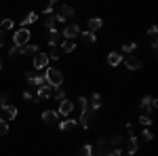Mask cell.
Instances as JSON below:
<instances>
[{"label": "cell", "mask_w": 158, "mask_h": 156, "mask_svg": "<svg viewBox=\"0 0 158 156\" xmlns=\"http://www.w3.org/2000/svg\"><path fill=\"white\" fill-rule=\"evenodd\" d=\"M139 124H141L143 129H148V127L152 124V118H150V116H146V114H141V116H139Z\"/></svg>", "instance_id": "obj_28"}, {"label": "cell", "mask_w": 158, "mask_h": 156, "mask_svg": "<svg viewBox=\"0 0 158 156\" xmlns=\"http://www.w3.org/2000/svg\"><path fill=\"white\" fill-rule=\"evenodd\" d=\"M59 118L61 116L57 114V110H44V112H42V120H44L47 124H55Z\"/></svg>", "instance_id": "obj_10"}, {"label": "cell", "mask_w": 158, "mask_h": 156, "mask_svg": "<svg viewBox=\"0 0 158 156\" xmlns=\"http://www.w3.org/2000/svg\"><path fill=\"white\" fill-rule=\"evenodd\" d=\"M152 137H154V133L150 131V129H143V131H141V139H143V141H152Z\"/></svg>", "instance_id": "obj_30"}, {"label": "cell", "mask_w": 158, "mask_h": 156, "mask_svg": "<svg viewBox=\"0 0 158 156\" xmlns=\"http://www.w3.org/2000/svg\"><path fill=\"white\" fill-rule=\"evenodd\" d=\"M80 156H95V154H93V145L85 144V145H82V150H80Z\"/></svg>", "instance_id": "obj_26"}, {"label": "cell", "mask_w": 158, "mask_h": 156, "mask_svg": "<svg viewBox=\"0 0 158 156\" xmlns=\"http://www.w3.org/2000/svg\"><path fill=\"white\" fill-rule=\"evenodd\" d=\"M25 78H27V82H32L34 84V86H42V84H47L44 82V76H42V74H36V72H27L25 74Z\"/></svg>", "instance_id": "obj_9"}, {"label": "cell", "mask_w": 158, "mask_h": 156, "mask_svg": "<svg viewBox=\"0 0 158 156\" xmlns=\"http://www.w3.org/2000/svg\"><path fill=\"white\" fill-rule=\"evenodd\" d=\"M89 103H91V112L95 114V112L101 108V95H99V93H93L91 99H89Z\"/></svg>", "instance_id": "obj_14"}, {"label": "cell", "mask_w": 158, "mask_h": 156, "mask_svg": "<svg viewBox=\"0 0 158 156\" xmlns=\"http://www.w3.org/2000/svg\"><path fill=\"white\" fill-rule=\"evenodd\" d=\"M53 97H55L57 101H63V99H65V91L59 86V89H55V91H53Z\"/></svg>", "instance_id": "obj_29"}, {"label": "cell", "mask_w": 158, "mask_h": 156, "mask_svg": "<svg viewBox=\"0 0 158 156\" xmlns=\"http://www.w3.org/2000/svg\"><path fill=\"white\" fill-rule=\"evenodd\" d=\"M106 156H122V150H120V148H114V150H110Z\"/></svg>", "instance_id": "obj_34"}, {"label": "cell", "mask_w": 158, "mask_h": 156, "mask_svg": "<svg viewBox=\"0 0 158 156\" xmlns=\"http://www.w3.org/2000/svg\"><path fill=\"white\" fill-rule=\"evenodd\" d=\"M80 38H82V42H85V44H89V47L97 42V36H95L93 32H89V30H80Z\"/></svg>", "instance_id": "obj_12"}, {"label": "cell", "mask_w": 158, "mask_h": 156, "mask_svg": "<svg viewBox=\"0 0 158 156\" xmlns=\"http://www.w3.org/2000/svg\"><path fill=\"white\" fill-rule=\"evenodd\" d=\"M44 82L49 84L51 89H59L61 84H63V74L57 68H47L44 70Z\"/></svg>", "instance_id": "obj_1"}, {"label": "cell", "mask_w": 158, "mask_h": 156, "mask_svg": "<svg viewBox=\"0 0 158 156\" xmlns=\"http://www.w3.org/2000/svg\"><path fill=\"white\" fill-rule=\"evenodd\" d=\"M76 127H78V120H74V118H65V120H61V122H59L61 131H74Z\"/></svg>", "instance_id": "obj_13"}, {"label": "cell", "mask_w": 158, "mask_h": 156, "mask_svg": "<svg viewBox=\"0 0 158 156\" xmlns=\"http://www.w3.org/2000/svg\"><path fill=\"white\" fill-rule=\"evenodd\" d=\"M6 131H9V122H6L4 118H0V137L6 135Z\"/></svg>", "instance_id": "obj_31"}, {"label": "cell", "mask_w": 158, "mask_h": 156, "mask_svg": "<svg viewBox=\"0 0 158 156\" xmlns=\"http://www.w3.org/2000/svg\"><path fill=\"white\" fill-rule=\"evenodd\" d=\"M2 110H4V114L9 116V118H17V108L15 106H11V103H6V106H2Z\"/></svg>", "instance_id": "obj_23"}, {"label": "cell", "mask_w": 158, "mask_h": 156, "mask_svg": "<svg viewBox=\"0 0 158 156\" xmlns=\"http://www.w3.org/2000/svg\"><path fill=\"white\" fill-rule=\"evenodd\" d=\"M9 55H11V57H17V55H19V51H17V47H11V51H9Z\"/></svg>", "instance_id": "obj_38"}, {"label": "cell", "mask_w": 158, "mask_h": 156, "mask_svg": "<svg viewBox=\"0 0 158 156\" xmlns=\"http://www.w3.org/2000/svg\"><path fill=\"white\" fill-rule=\"evenodd\" d=\"M34 21H38V13H27L23 17V21H21V27H27V25L34 23Z\"/></svg>", "instance_id": "obj_21"}, {"label": "cell", "mask_w": 158, "mask_h": 156, "mask_svg": "<svg viewBox=\"0 0 158 156\" xmlns=\"http://www.w3.org/2000/svg\"><path fill=\"white\" fill-rule=\"evenodd\" d=\"M53 91H55V89H51L49 84H42V86H38L36 97H34V99H38V101H42V99H49V97H53Z\"/></svg>", "instance_id": "obj_8"}, {"label": "cell", "mask_w": 158, "mask_h": 156, "mask_svg": "<svg viewBox=\"0 0 158 156\" xmlns=\"http://www.w3.org/2000/svg\"><path fill=\"white\" fill-rule=\"evenodd\" d=\"M23 99H25V101H32V99H34V95H32L30 91H23Z\"/></svg>", "instance_id": "obj_37"}, {"label": "cell", "mask_w": 158, "mask_h": 156, "mask_svg": "<svg viewBox=\"0 0 158 156\" xmlns=\"http://www.w3.org/2000/svg\"><path fill=\"white\" fill-rule=\"evenodd\" d=\"M120 141H122V137H120V135H116V137L112 139V145H114V148H118V145H120Z\"/></svg>", "instance_id": "obj_36"}, {"label": "cell", "mask_w": 158, "mask_h": 156, "mask_svg": "<svg viewBox=\"0 0 158 156\" xmlns=\"http://www.w3.org/2000/svg\"><path fill=\"white\" fill-rule=\"evenodd\" d=\"M108 63L112 65V68H114V65H120L122 63V55L118 53V51H112V53L108 55Z\"/></svg>", "instance_id": "obj_16"}, {"label": "cell", "mask_w": 158, "mask_h": 156, "mask_svg": "<svg viewBox=\"0 0 158 156\" xmlns=\"http://www.w3.org/2000/svg\"><path fill=\"white\" fill-rule=\"evenodd\" d=\"M4 47V34H2V30H0V48Z\"/></svg>", "instance_id": "obj_39"}, {"label": "cell", "mask_w": 158, "mask_h": 156, "mask_svg": "<svg viewBox=\"0 0 158 156\" xmlns=\"http://www.w3.org/2000/svg\"><path fill=\"white\" fill-rule=\"evenodd\" d=\"M156 32H158V27H156V25H150V30H148V34H150L152 38H156Z\"/></svg>", "instance_id": "obj_35"}, {"label": "cell", "mask_w": 158, "mask_h": 156, "mask_svg": "<svg viewBox=\"0 0 158 156\" xmlns=\"http://www.w3.org/2000/svg\"><path fill=\"white\" fill-rule=\"evenodd\" d=\"M101 25H103V21H101V17H91L89 19V32H97V30H101Z\"/></svg>", "instance_id": "obj_15"}, {"label": "cell", "mask_w": 158, "mask_h": 156, "mask_svg": "<svg viewBox=\"0 0 158 156\" xmlns=\"http://www.w3.org/2000/svg\"><path fill=\"white\" fill-rule=\"evenodd\" d=\"M44 68H49V57H47V53L34 55V70H36V72H42Z\"/></svg>", "instance_id": "obj_6"}, {"label": "cell", "mask_w": 158, "mask_h": 156, "mask_svg": "<svg viewBox=\"0 0 158 156\" xmlns=\"http://www.w3.org/2000/svg\"><path fill=\"white\" fill-rule=\"evenodd\" d=\"M61 51H63V53L76 51V42H74V40H61Z\"/></svg>", "instance_id": "obj_20"}, {"label": "cell", "mask_w": 158, "mask_h": 156, "mask_svg": "<svg viewBox=\"0 0 158 156\" xmlns=\"http://www.w3.org/2000/svg\"><path fill=\"white\" fill-rule=\"evenodd\" d=\"M93 120H95V114H93V112H86L85 116H80V124H82L85 129H89V127L93 124Z\"/></svg>", "instance_id": "obj_17"}, {"label": "cell", "mask_w": 158, "mask_h": 156, "mask_svg": "<svg viewBox=\"0 0 158 156\" xmlns=\"http://www.w3.org/2000/svg\"><path fill=\"white\" fill-rule=\"evenodd\" d=\"M57 23H59V21H57V15H51L49 19L44 21V25H47L49 32H55V30H57Z\"/></svg>", "instance_id": "obj_22"}, {"label": "cell", "mask_w": 158, "mask_h": 156, "mask_svg": "<svg viewBox=\"0 0 158 156\" xmlns=\"http://www.w3.org/2000/svg\"><path fill=\"white\" fill-rule=\"evenodd\" d=\"M0 27H2V30H13V27H15V21H13V19H2V21H0Z\"/></svg>", "instance_id": "obj_27"}, {"label": "cell", "mask_w": 158, "mask_h": 156, "mask_svg": "<svg viewBox=\"0 0 158 156\" xmlns=\"http://www.w3.org/2000/svg\"><path fill=\"white\" fill-rule=\"evenodd\" d=\"M0 70H2V59H0Z\"/></svg>", "instance_id": "obj_40"}, {"label": "cell", "mask_w": 158, "mask_h": 156, "mask_svg": "<svg viewBox=\"0 0 158 156\" xmlns=\"http://www.w3.org/2000/svg\"><path fill=\"white\" fill-rule=\"evenodd\" d=\"M158 108V103H156V97H152V95H146L143 99H141V110H143V114H152L154 110Z\"/></svg>", "instance_id": "obj_3"}, {"label": "cell", "mask_w": 158, "mask_h": 156, "mask_svg": "<svg viewBox=\"0 0 158 156\" xmlns=\"http://www.w3.org/2000/svg\"><path fill=\"white\" fill-rule=\"evenodd\" d=\"M86 106H89V99H86V97H78V108H80V116H85L86 114Z\"/></svg>", "instance_id": "obj_24"}, {"label": "cell", "mask_w": 158, "mask_h": 156, "mask_svg": "<svg viewBox=\"0 0 158 156\" xmlns=\"http://www.w3.org/2000/svg\"><path fill=\"white\" fill-rule=\"evenodd\" d=\"M61 38H63V36H61V32H57V30H55V32H51V36H49V44L55 48L57 44H61Z\"/></svg>", "instance_id": "obj_19"}, {"label": "cell", "mask_w": 158, "mask_h": 156, "mask_svg": "<svg viewBox=\"0 0 158 156\" xmlns=\"http://www.w3.org/2000/svg\"><path fill=\"white\" fill-rule=\"evenodd\" d=\"M72 112H74V103H72V101H68V99H63V101H59V110H57V114H59L61 118L70 116Z\"/></svg>", "instance_id": "obj_7"}, {"label": "cell", "mask_w": 158, "mask_h": 156, "mask_svg": "<svg viewBox=\"0 0 158 156\" xmlns=\"http://www.w3.org/2000/svg\"><path fill=\"white\" fill-rule=\"evenodd\" d=\"M30 38H32V32L27 30V27H19L15 34H13V47H25V44H30Z\"/></svg>", "instance_id": "obj_2"}, {"label": "cell", "mask_w": 158, "mask_h": 156, "mask_svg": "<svg viewBox=\"0 0 158 156\" xmlns=\"http://www.w3.org/2000/svg\"><path fill=\"white\" fill-rule=\"evenodd\" d=\"M137 48V42H127V44H122L120 51H124L127 55H133V51Z\"/></svg>", "instance_id": "obj_25"}, {"label": "cell", "mask_w": 158, "mask_h": 156, "mask_svg": "<svg viewBox=\"0 0 158 156\" xmlns=\"http://www.w3.org/2000/svg\"><path fill=\"white\" fill-rule=\"evenodd\" d=\"M55 6H57V2H49V6H47V9H44V11H42V13H44V15H51Z\"/></svg>", "instance_id": "obj_33"}, {"label": "cell", "mask_w": 158, "mask_h": 156, "mask_svg": "<svg viewBox=\"0 0 158 156\" xmlns=\"http://www.w3.org/2000/svg\"><path fill=\"white\" fill-rule=\"evenodd\" d=\"M61 36L65 38V40H74V38L80 36V27H78V23H70L63 27V32H61Z\"/></svg>", "instance_id": "obj_4"}, {"label": "cell", "mask_w": 158, "mask_h": 156, "mask_svg": "<svg viewBox=\"0 0 158 156\" xmlns=\"http://www.w3.org/2000/svg\"><path fill=\"white\" fill-rule=\"evenodd\" d=\"M137 148H139V141H137V137H129V145H127V152H129V156H133L135 152H137Z\"/></svg>", "instance_id": "obj_18"}, {"label": "cell", "mask_w": 158, "mask_h": 156, "mask_svg": "<svg viewBox=\"0 0 158 156\" xmlns=\"http://www.w3.org/2000/svg\"><path fill=\"white\" fill-rule=\"evenodd\" d=\"M124 65H127V68H129V70H141V68H143V61L139 59V57H137V55H127V57H124Z\"/></svg>", "instance_id": "obj_5"}, {"label": "cell", "mask_w": 158, "mask_h": 156, "mask_svg": "<svg viewBox=\"0 0 158 156\" xmlns=\"http://www.w3.org/2000/svg\"><path fill=\"white\" fill-rule=\"evenodd\" d=\"M47 57H49V61H57V59H59V51L53 48L51 53H47Z\"/></svg>", "instance_id": "obj_32"}, {"label": "cell", "mask_w": 158, "mask_h": 156, "mask_svg": "<svg viewBox=\"0 0 158 156\" xmlns=\"http://www.w3.org/2000/svg\"><path fill=\"white\" fill-rule=\"evenodd\" d=\"M17 51H19V55H38V53H40V47L30 42V44H25V47H19Z\"/></svg>", "instance_id": "obj_11"}]
</instances>
